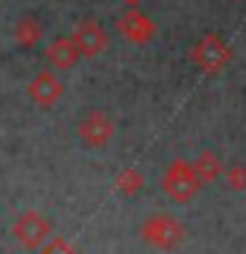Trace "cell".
I'll list each match as a JSON object with an SVG mask.
<instances>
[{
	"label": "cell",
	"instance_id": "1",
	"mask_svg": "<svg viewBox=\"0 0 246 254\" xmlns=\"http://www.w3.org/2000/svg\"><path fill=\"white\" fill-rule=\"evenodd\" d=\"M140 238L159 252H172L183 244L185 228H183L180 220L170 217V214H151L140 225Z\"/></svg>",
	"mask_w": 246,
	"mask_h": 254
},
{
	"label": "cell",
	"instance_id": "2",
	"mask_svg": "<svg viewBox=\"0 0 246 254\" xmlns=\"http://www.w3.org/2000/svg\"><path fill=\"white\" fill-rule=\"evenodd\" d=\"M198 188H201V183H198L188 159H172V162L167 164V170L162 175V190L172 198V201L188 204L190 198L198 193Z\"/></svg>",
	"mask_w": 246,
	"mask_h": 254
},
{
	"label": "cell",
	"instance_id": "3",
	"mask_svg": "<svg viewBox=\"0 0 246 254\" xmlns=\"http://www.w3.org/2000/svg\"><path fill=\"white\" fill-rule=\"evenodd\" d=\"M190 61L196 64L201 71H206V74H217V71H222L230 64V48L225 45V40H222L220 35H204L198 43L190 48Z\"/></svg>",
	"mask_w": 246,
	"mask_h": 254
},
{
	"label": "cell",
	"instance_id": "4",
	"mask_svg": "<svg viewBox=\"0 0 246 254\" xmlns=\"http://www.w3.org/2000/svg\"><path fill=\"white\" fill-rule=\"evenodd\" d=\"M117 132V125L114 119H111L106 111H87V114L82 117V122L77 125V135L79 140L85 143L87 148H103L109 146V140L114 138Z\"/></svg>",
	"mask_w": 246,
	"mask_h": 254
},
{
	"label": "cell",
	"instance_id": "5",
	"mask_svg": "<svg viewBox=\"0 0 246 254\" xmlns=\"http://www.w3.org/2000/svg\"><path fill=\"white\" fill-rule=\"evenodd\" d=\"M11 233H13V238L24 246V249L35 252L37 246L43 244L48 236H51V222H48L40 212L29 209V212L19 214V220L13 222Z\"/></svg>",
	"mask_w": 246,
	"mask_h": 254
},
{
	"label": "cell",
	"instance_id": "6",
	"mask_svg": "<svg viewBox=\"0 0 246 254\" xmlns=\"http://www.w3.org/2000/svg\"><path fill=\"white\" fill-rule=\"evenodd\" d=\"M71 43H74V48L79 51V56H87V59H93V56H98V53L106 51L109 35H106V29H103L98 21L85 19V21L77 24L74 35H71Z\"/></svg>",
	"mask_w": 246,
	"mask_h": 254
},
{
	"label": "cell",
	"instance_id": "7",
	"mask_svg": "<svg viewBox=\"0 0 246 254\" xmlns=\"http://www.w3.org/2000/svg\"><path fill=\"white\" fill-rule=\"evenodd\" d=\"M63 95V82L56 77V71L45 69V71H37L35 79L29 82V98L37 103L40 109H51L61 101Z\"/></svg>",
	"mask_w": 246,
	"mask_h": 254
},
{
	"label": "cell",
	"instance_id": "8",
	"mask_svg": "<svg viewBox=\"0 0 246 254\" xmlns=\"http://www.w3.org/2000/svg\"><path fill=\"white\" fill-rule=\"evenodd\" d=\"M117 29L122 32V35L130 40V43H135V45H146V43H151V40H154V35H156V24L151 21L146 13L135 11V8L119 16Z\"/></svg>",
	"mask_w": 246,
	"mask_h": 254
},
{
	"label": "cell",
	"instance_id": "9",
	"mask_svg": "<svg viewBox=\"0 0 246 254\" xmlns=\"http://www.w3.org/2000/svg\"><path fill=\"white\" fill-rule=\"evenodd\" d=\"M45 59L51 64V69L66 71L79 61V51L74 48V43H71L69 37H56L53 43H48V48H45Z\"/></svg>",
	"mask_w": 246,
	"mask_h": 254
},
{
	"label": "cell",
	"instance_id": "10",
	"mask_svg": "<svg viewBox=\"0 0 246 254\" xmlns=\"http://www.w3.org/2000/svg\"><path fill=\"white\" fill-rule=\"evenodd\" d=\"M13 40L19 48H35L40 40H43V24H40L35 16H21V19L13 24Z\"/></svg>",
	"mask_w": 246,
	"mask_h": 254
},
{
	"label": "cell",
	"instance_id": "11",
	"mask_svg": "<svg viewBox=\"0 0 246 254\" xmlns=\"http://www.w3.org/2000/svg\"><path fill=\"white\" fill-rule=\"evenodd\" d=\"M190 167H193V172H196V178L201 186L204 183H214L222 175V170H225L214 151H201V154L196 156V162H190Z\"/></svg>",
	"mask_w": 246,
	"mask_h": 254
},
{
	"label": "cell",
	"instance_id": "12",
	"mask_svg": "<svg viewBox=\"0 0 246 254\" xmlns=\"http://www.w3.org/2000/svg\"><path fill=\"white\" fill-rule=\"evenodd\" d=\"M117 190L124 196H138L143 186H146V178H143V172L138 170V167H124L122 172L117 175Z\"/></svg>",
	"mask_w": 246,
	"mask_h": 254
},
{
	"label": "cell",
	"instance_id": "13",
	"mask_svg": "<svg viewBox=\"0 0 246 254\" xmlns=\"http://www.w3.org/2000/svg\"><path fill=\"white\" fill-rule=\"evenodd\" d=\"M225 175V183L230 190H246V167L244 164H233L228 170H222Z\"/></svg>",
	"mask_w": 246,
	"mask_h": 254
},
{
	"label": "cell",
	"instance_id": "14",
	"mask_svg": "<svg viewBox=\"0 0 246 254\" xmlns=\"http://www.w3.org/2000/svg\"><path fill=\"white\" fill-rule=\"evenodd\" d=\"M130 3H135V0H130Z\"/></svg>",
	"mask_w": 246,
	"mask_h": 254
}]
</instances>
